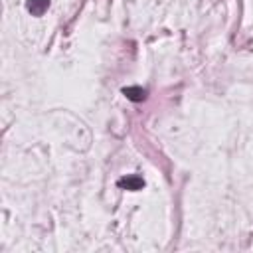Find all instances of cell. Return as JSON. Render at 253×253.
<instances>
[{"label":"cell","mask_w":253,"mask_h":253,"mask_svg":"<svg viewBox=\"0 0 253 253\" xmlns=\"http://www.w3.org/2000/svg\"><path fill=\"white\" fill-rule=\"evenodd\" d=\"M117 184H119L121 188H125V190H130V192H138V190L144 188V180H142L140 176H136V174L125 176V178H121Z\"/></svg>","instance_id":"6da1fadb"},{"label":"cell","mask_w":253,"mask_h":253,"mask_svg":"<svg viewBox=\"0 0 253 253\" xmlns=\"http://www.w3.org/2000/svg\"><path fill=\"white\" fill-rule=\"evenodd\" d=\"M49 8V0H26V10L32 16H43V12Z\"/></svg>","instance_id":"3957f363"},{"label":"cell","mask_w":253,"mask_h":253,"mask_svg":"<svg viewBox=\"0 0 253 253\" xmlns=\"http://www.w3.org/2000/svg\"><path fill=\"white\" fill-rule=\"evenodd\" d=\"M123 95L128 101H132V103H140V101L146 99V89H142L140 85H130V87H125L123 89Z\"/></svg>","instance_id":"7a4b0ae2"}]
</instances>
